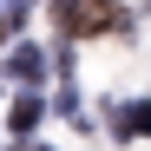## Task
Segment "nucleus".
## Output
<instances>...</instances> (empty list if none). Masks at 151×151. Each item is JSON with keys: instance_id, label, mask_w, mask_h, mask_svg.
Instances as JSON below:
<instances>
[{"instance_id": "nucleus-1", "label": "nucleus", "mask_w": 151, "mask_h": 151, "mask_svg": "<svg viewBox=\"0 0 151 151\" xmlns=\"http://www.w3.org/2000/svg\"><path fill=\"white\" fill-rule=\"evenodd\" d=\"M53 20H59V33H112L118 7L112 0H53Z\"/></svg>"}, {"instance_id": "nucleus-2", "label": "nucleus", "mask_w": 151, "mask_h": 151, "mask_svg": "<svg viewBox=\"0 0 151 151\" xmlns=\"http://www.w3.org/2000/svg\"><path fill=\"white\" fill-rule=\"evenodd\" d=\"M112 132H118V138H145V132H151V105L138 99V105H125V118L112 112Z\"/></svg>"}, {"instance_id": "nucleus-3", "label": "nucleus", "mask_w": 151, "mask_h": 151, "mask_svg": "<svg viewBox=\"0 0 151 151\" xmlns=\"http://www.w3.org/2000/svg\"><path fill=\"white\" fill-rule=\"evenodd\" d=\"M7 125H13L20 138H27L33 125H40V99H13V112H7Z\"/></svg>"}, {"instance_id": "nucleus-4", "label": "nucleus", "mask_w": 151, "mask_h": 151, "mask_svg": "<svg viewBox=\"0 0 151 151\" xmlns=\"http://www.w3.org/2000/svg\"><path fill=\"white\" fill-rule=\"evenodd\" d=\"M13 72H20V79H40V72H46V53H33V46H20V53H13Z\"/></svg>"}]
</instances>
